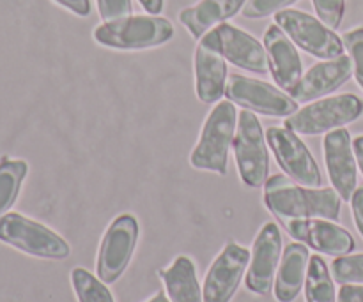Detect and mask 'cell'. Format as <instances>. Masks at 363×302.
I'll return each instance as SVG.
<instances>
[{
    "mask_svg": "<svg viewBox=\"0 0 363 302\" xmlns=\"http://www.w3.org/2000/svg\"><path fill=\"white\" fill-rule=\"evenodd\" d=\"M284 228L298 243L311 246L319 253L330 257H344L354 250V239L346 228L335 225L330 219L311 218V219H287Z\"/></svg>",
    "mask_w": 363,
    "mask_h": 302,
    "instance_id": "14",
    "label": "cell"
},
{
    "mask_svg": "<svg viewBox=\"0 0 363 302\" xmlns=\"http://www.w3.org/2000/svg\"><path fill=\"white\" fill-rule=\"evenodd\" d=\"M238 126V112L234 103H218L202 126L201 138L191 151L190 163L194 168L227 175L229 151L233 149Z\"/></svg>",
    "mask_w": 363,
    "mask_h": 302,
    "instance_id": "2",
    "label": "cell"
},
{
    "mask_svg": "<svg viewBox=\"0 0 363 302\" xmlns=\"http://www.w3.org/2000/svg\"><path fill=\"white\" fill-rule=\"evenodd\" d=\"M53 2L74 13L77 16L85 18L91 14V0H53Z\"/></svg>",
    "mask_w": 363,
    "mask_h": 302,
    "instance_id": "30",
    "label": "cell"
},
{
    "mask_svg": "<svg viewBox=\"0 0 363 302\" xmlns=\"http://www.w3.org/2000/svg\"><path fill=\"white\" fill-rule=\"evenodd\" d=\"M337 302H363V285H342Z\"/></svg>",
    "mask_w": 363,
    "mask_h": 302,
    "instance_id": "31",
    "label": "cell"
},
{
    "mask_svg": "<svg viewBox=\"0 0 363 302\" xmlns=\"http://www.w3.org/2000/svg\"><path fill=\"white\" fill-rule=\"evenodd\" d=\"M71 283L78 302H116L106 283L91 274L87 269L74 267L71 272Z\"/></svg>",
    "mask_w": 363,
    "mask_h": 302,
    "instance_id": "24",
    "label": "cell"
},
{
    "mask_svg": "<svg viewBox=\"0 0 363 302\" xmlns=\"http://www.w3.org/2000/svg\"><path fill=\"white\" fill-rule=\"evenodd\" d=\"M264 48L268 52L269 73L277 87L284 92H291L303 76V66L296 45L279 25L273 23L264 32Z\"/></svg>",
    "mask_w": 363,
    "mask_h": 302,
    "instance_id": "17",
    "label": "cell"
},
{
    "mask_svg": "<svg viewBox=\"0 0 363 302\" xmlns=\"http://www.w3.org/2000/svg\"><path fill=\"white\" fill-rule=\"evenodd\" d=\"M174 25L156 14H138L123 20L105 21L94 28V41L113 50H147L162 46L174 37Z\"/></svg>",
    "mask_w": 363,
    "mask_h": 302,
    "instance_id": "3",
    "label": "cell"
},
{
    "mask_svg": "<svg viewBox=\"0 0 363 302\" xmlns=\"http://www.w3.org/2000/svg\"><path fill=\"white\" fill-rule=\"evenodd\" d=\"M294 2H298V0H247L241 13L250 20H261L269 14H277Z\"/></svg>",
    "mask_w": 363,
    "mask_h": 302,
    "instance_id": "28",
    "label": "cell"
},
{
    "mask_svg": "<svg viewBox=\"0 0 363 302\" xmlns=\"http://www.w3.org/2000/svg\"><path fill=\"white\" fill-rule=\"evenodd\" d=\"M266 144V133L255 113L250 110L240 112L233 151L241 180L248 187H261L268 180L269 156Z\"/></svg>",
    "mask_w": 363,
    "mask_h": 302,
    "instance_id": "6",
    "label": "cell"
},
{
    "mask_svg": "<svg viewBox=\"0 0 363 302\" xmlns=\"http://www.w3.org/2000/svg\"><path fill=\"white\" fill-rule=\"evenodd\" d=\"M307 302H337L335 285L326 262L319 255L311 257L307 279H305Z\"/></svg>",
    "mask_w": 363,
    "mask_h": 302,
    "instance_id": "23",
    "label": "cell"
},
{
    "mask_svg": "<svg viewBox=\"0 0 363 302\" xmlns=\"http://www.w3.org/2000/svg\"><path fill=\"white\" fill-rule=\"evenodd\" d=\"M247 0H201L179 13V21L194 39H202L209 30L225 23L243 11Z\"/></svg>",
    "mask_w": 363,
    "mask_h": 302,
    "instance_id": "20",
    "label": "cell"
},
{
    "mask_svg": "<svg viewBox=\"0 0 363 302\" xmlns=\"http://www.w3.org/2000/svg\"><path fill=\"white\" fill-rule=\"evenodd\" d=\"M138 223L135 216L121 214L112 221L99 246L96 271L106 285L116 283L126 272L138 240Z\"/></svg>",
    "mask_w": 363,
    "mask_h": 302,
    "instance_id": "8",
    "label": "cell"
},
{
    "mask_svg": "<svg viewBox=\"0 0 363 302\" xmlns=\"http://www.w3.org/2000/svg\"><path fill=\"white\" fill-rule=\"evenodd\" d=\"M220 37L222 53L230 64L250 73L266 74L269 71L268 52L264 45L254 35L230 23H222L216 27Z\"/></svg>",
    "mask_w": 363,
    "mask_h": 302,
    "instance_id": "18",
    "label": "cell"
},
{
    "mask_svg": "<svg viewBox=\"0 0 363 302\" xmlns=\"http://www.w3.org/2000/svg\"><path fill=\"white\" fill-rule=\"evenodd\" d=\"M160 278L165 283L170 302H204L197 269L194 262L184 255L177 257L169 269H162Z\"/></svg>",
    "mask_w": 363,
    "mask_h": 302,
    "instance_id": "21",
    "label": "cell"
},
{
    "mask_svg": "<svg viewBox=\"0 0 363 302\" xmlns=\"http://www.w3.org/2000/svg\"><path fill=\"white\" fill-rule=\"evenodd\" d=\"M0 243L45 260H66L71 255L69 244L59 233L20 212L0 218Z\"/></svg>",
    "mask_w": 363,
    "mask_h": 302,
    "instance_id": "4",
    "label": "cell"
},
{
    "mask_svg": "<svg viewBox=\"0 0 363 302\" xmlns=\"http://www.w3.org/2000/svg\"><path fill=\"white\" fill-rule=\"evenodd\" d=\"M147 302H170L169 297L165 296V292H158L155 297H151Z\"/></svg>",
    "mask_w": 363,
    "mask_h": 302,
    "instance_id": "35",
    "label": "cell"
},
{
    "mask_svg": "<svg viewBox=\"0 0 363 302\" xmlns=\"http://www.w3.org/2000/svg\"><path fill=\"white\" fill-rule=\"evenodd\" d=\"M351 207H353V216L358 232L363 237V187H357L353 198H351Z\"/></svg>",
    "mask_w": 363,
    "mask_h": 302,
    "instance_id": "32",
    "label": "cell"
},
{
    "mask_svg": "<svg viewBox=\"0 0 363 302\" xmlns=\"http://www.w3.org/2000/svg\"><path fill=\"white\" fill-rule=\"evenodd\" d=\"M353 76V60L350 55H340L337 59L323 60L312 66L300 78L289 95L298 103H308L325 98L339 87H342Z\"/></svg>",
    "mask_w": 363,
    "mask_h": 302,
    "instance_id": "16",
    "label": "cell"
},
{
    "mask_svg": "<svg viewBox=\"0 0 363 302\" xmlns=\"http://www.w3.org/2000/svg\"><path fill=\"white\" fill-rule=\"evenodd\" d=\"M27 173V161L0 156V218L6 216L16 204Z\"/></svg>",
    "mask_w": 363,
    "mask_h": 302,
    "instance_id": "22",
    "label": "cell"
},
{
    "mask_svg": "<svg viewBox=\"0 0 363 302\" xmlns=\"http://www.w3.org/2000/svg\"><path fill=\"white\" fill-rule=\"evenodd\" d=\"M318 18L330 28L337 30L346 13V0H312Z\"/></svg>",
    "mask_w": 363,
    "mask_h": 302,
    "instance_id": "27",
    "label": "cell"
},
{
    "mask_svg": "<svg viewBox=\"0 0 363 302\" xmlns=\"http://www.w3.org/2000/svg\"><path fill=\"white\" fill-rule=\"evenodd\" d=\"M311 253L303 243H291L284 250L275 278V299L279 302H294L305 286Z\"/></svg>",
    "mask_w": 363,
    "mask_h": 302,
    "instance_id": "19",
    "label": "cell"
},
{
    "mask_svg": "<svg viewBox=\"0 0 363 302\" xmlns=\"http://www.w3.org/2000/svg\"><path fill=\"white\" fill-rule=\"evenodd\" d=\"M353 149H354V156H357V163L358 166H360V172L363 173V134L354 138Z\"/></svg>",
    "mask_w": 363,
    "mask_h": 302,
    "instance_id": "34",
    "label": "cell"
},
{
    "mask_svg": "<svg viewBox=\"0 0 363 302\" xmlns=\"http://www.w3.org/2000/svg\"><path fill=\"white\" fill-rule=\"evenodd\" d=\"M332 276L340 285H363V253L337 257L332 264Z\"/></svg>",
    "mask_w": 363,
    "mask_h": 302,
    "instance_id": "25",
    "label": "cell"
},
{
    "mask_svg": "<svg viewBox=\"0 0 363 302\" xmlns=\"http://www.w3.org/2000/svg\"><path fill=\"white\" fill-rule=\"evenodd\" d=\"M225 95L234 105L268 117H289L298 112V105H300L282 88L273 87L266 81L243 76V74L229 76Z\"/></svg>",
    "mask_w": 363,
    "mask_h": 302,
    "instance_id": "10",
    "label": "cell"
},
{
    "mask_svg": "<svg viewBox=\"0 0 363 302\" xmlns=\"http://www.w3.org/2000/svg\"><path fill=\"white\" fill-rule=\"evenodd\" d=\"M266 140L275 154L277 163L289 179L307 187H321L323 175L314 156L294 131L286 126H272L266 131Z\"/></svg>",
    "mask_w": 363,
    "mask_h": 302,
    "instance_id": "9",
    "label": "cell"
},
{
    "mask_svg": "<svg viewBox=\"0 0 363 302\" xmlns=\"http://www.w3.org/2000/svg\"><path fill=\"white\" fill-rule=\"evenodd\" d=\"M131 0H98V11L103 21H116L131 16Z\"/></svg>",
    "mask_w": 363,
    "mask_h": 302,
    "instance_id": "29",
    "label": "cell"
},
{
    "mask_svg": "<svg viewBox=\"0 0 363 302\" xmlns=\"http://www.w3.org/2000/svg\"><path fill=\"white\" fill-rule=\"evenodd\" d=\"M323 152H325L326 170H328L333 190L340 194L344 202H351L358 187V163L350 131L339 127V129L326 133L325 141H323Z\"/></svg>",
    "mask_w": 363,
    "mask_h": 302,
    "instance_id": "15",
    "label": "cell"
},
{
    "mask_svg": "<svg viewBox=\"0 0 363 302\" xmlns=\"http://www.w3.org/2000/svg\"><path fill=\"white\" fill-rule=\"evenodd\" d=\"M195 91L202 103H216L225 95L227 87V59L220 46L218 30L213 28L195 50Z\"/></svg>",
    "mask_w": 363,
    "mask_h": 302,
    "instance_id": "12",
    "label": "cell"
},
{
    "mask_svg": "<svg viewBox=\"0 0 363 302\" xmlns=\"http://www.w3.org/2000/svg\"><path fill=\"white\" fill-rule=\"evenodd\" d=\"M264 205L282 221L311 218L337 221L342 198L333 187H307L287 175H273L264 184Z\"/></svg>",
    "mask_w": 363,
    "mask_h": 302,
    "instance_id": "1",
    "label": "cell"
},
{
    "mask_svg": "<svg viewBox=\"0 0 363 302\" xmlns=\"http://www.w3.org/2000/svg\"><path fill=\"white\" fill-rule=\"evenodd\" d=\"M138 2H140V6L147 11V14H156V16H158L163 11V2H165V0H138Z\"/></svg>",
    "mask_w": 363,
    "mask_h": 302,
    "instance_id": "33",
    "label": "cell"
},
{
    "mask_svg": "<svg viewBox=\"0 0 363 302\" xmlns=\"http://www.w3.org/2000/svg\"><path fill=\"white\" fill-rule=\"evenodd\" d=\"M275 23L289 35L291 41L321 60L337 59L344 55V41L333 28L323 23L319 18L300 9H282L275 14Z\"/></svg>",
    "mask_w": 363,
    "mask_h": 302,
    "instance_id": "7",
    "label": "cell"
},
{
    "mask_svg": "<svg viewBox=\"0 0 363 302\" xmlns=\"http://www.w3.org/2000/svg\"><path fill=\"white\" fill-rule=\"evenodd\" d=\"M252 253L247 248L229 243L206 274L202 294L204 302H230L236 296L243 276L247 274Z\"/></svg>",
    "mask_w": 363,
    "mask_h": 302,
    "instance_id": "11",
    "label": "cell"
},
{
    "mask_svg": "<svg viewBox=\"0 0 363 302\" xmlns=\"http://www.w3.org/2000/svg\"><path fill=\"white\" fill-rule=\"evenodd\" d=\"M282 258V236L275 223H266L257 233L245 285L257 296H268L275 285V274Z\"/></svg>",
    "mask_w": 363,
    "mask_h": 302,
    "instance_id": "13",
    "label": "cell"
},
{
    "mask_svg": "<svg viewBox=\"0 0 363 302\" xmlns=\"http://www.w3.org/2000/svg\"><path fill=\"white\" fill-rule=\"evenodd\" d=\"M363 101L354 94H340L319 99L293 115L286 117L284 126L305 137H318L347 126L362 117Z\"/></svg>",
    "mask_w": 363,
    "mask_h": 302,
    "instance_id": "5",
    "label": "cell"
},
{
    "mask_svg": "<svg viewBox=\"0 0 363 302\" xmlns=\"http://www.w3.org/2000/svg\"><path fill=\"white\" fill-rule=\"evenodd\" d=\"M342 41L346 50L350 52L351 60H353L354 78H357L358 85L363 88V27L347 30L342 35Z\"/></svg>",
    "mask_w": 363,
    "mask_h": 302,
    "instance_id": "26",
    "label": "cell"
}]
</instances>
